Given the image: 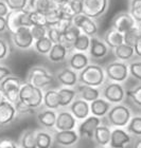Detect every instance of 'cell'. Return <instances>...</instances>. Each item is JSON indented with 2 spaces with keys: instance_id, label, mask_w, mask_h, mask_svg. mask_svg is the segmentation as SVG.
Instances as JSON below:
<instances>
[{
  "instance_id": "680465c9",
  "label": "cell",
  "mask_w": 141,
  "mask_h": 148,
  "mask_svg": "<svg viewBox=\"0 0 141 148\" xmlns=\"http://www.w3.org/2000/svg\"><path fill=\"white\" fill-rule=\"evenodd\" d=\"M3 99H4V97H3V94H2V92H1V90H0V103H1V101H2Z\"/></svg>"
},
{
  "instance_id": "681fc988",
  "label": "cell",
  "mask_w": 141,
  "mask_h": 148,
  "mask_svg": "<svg viewBox=\"0 0 141 148\" xmlns=\"http://www.w3.org/2000/svg\"><path fill=\"white\" fill-rule=\"evenodd\" d=\"M72 25H73V23H72V20H70V19H61V20L58 21L57 25H54V28L57 29L58 31L63 34V33Z\"/></svg>"
},
{
  "instance_id": "1f68e13d",
  "label": "cell",
  "mask_w": 141,
  "mask_h": 148,
  "mask_svg": "<svg viewBox=\"0 0 141 148\" xmlns=\"http://www.w3.org/2000/svg\"><path fill=\"white\" fill-rule=\"evenodd\" d=\"M58 95H59V103H61V108H66L72 104L74 99H77V91L74 88H66L63 87L57 90Z\"/></svg>"
},
{
  "instance_id": "c3c4849f",
  "label": "cell",
  "mask_w": 141,
  "mask_h": 148,
  "mask_svg": "<svg viewBox=\"0 0 141 148\" xmlns=\"http://www.w3.org/2000/svg\"><path fill=\"white\" fill-rule=\"evenodd\" d=\"M10 54V47L9 43L6 40L0 38V60L6 59Z\"/></svg>"
},
{
  "instance_id": "4dcf8cb0",
  "label": "cell",
  "mask_w": 141,
  "mask_h": 148,
  "mask_svg": "<svg viewBox=\"0 0 141 148\" xmlns=\"http://www.w3.org/2000/svg\"><path fill=\"white\" fill-rule=\"evenodd\" d=\"M54 143L53 133L49 130L36 129V146L37 148H51Z\"/></svg>"
},
{
  "instance_id": "60d3db41",
  "label": "cell",
  "mask_w": 141,
  "mask_h": 148,
  "mask_svg": "<svg viewBox=\"0 0 141 148\" xmlns=\"http://www.w3.org/2000/svg\"><path fill=\"white\" fill-rule=\"evenodd\" d=\"M139 36H140V32L138 30V27H135L132 30H129V31H127L126 33L123 34L124 43H126V45H129L131 47H134V45L139 38Z\"/></svg>"
},
{
  "instance_id": "83f0119b",
  "label": "cell",
  "mask_w": 141,
  "mask_h": 148,
  "mask_svg": "<svg viewBox=\"0 0 141 148\" xmlns=\"http://www.w3.org/2000/svg\"><path fill=\"white\" fill-rule=\"evenodd\" d=\"M81 33H82V32L80 31V29L77 28L74 25H72L62 34L61 43L64 45L67 49H69V50L72 49V45H73L74 41L77 40V37L81 35Z\"/></svg>"
},
{
  "instance_id": "7bdbcfd3",
  "label": "cell",
  "mask_w": 141,
  "mask_h": 148,
  "mask_svg": "<svg viewBox=\"0 0 141 148\" xmlns=\"http://www.w3.org/2000/svg\"><path fill=\"white\" fill-rule=\"evenodd\" d=\"M4 2L11 11L26 10L28 5V0H4Z\"/></svg>"
},
{
  "instance_id": "4fadbf2b",
  "label": "cell",
  "mask_w": 141,
  "mask_h": 148,
  "mask_svg": "<svg viewBox=\"0 0 141 148\" xmlns=\"http://www.w3.org/2000/svg\"><path fill=\"white\" fill-rule=\"evenodd\" d=\"M72 23L77 28L80 29V31L83 34L87 35L89 37H95L98 33V27L95 25V22L84 14H80V15L75 16L72 19Z\"/></svg>"
},
{
  "instance_id": "6f0895ef",
  "label": "cell",
  "mask_w": 141,
  "mask_h": 148,
  "mask_svg": "<svg viewBox=\"0 0 141 148\" xmlns=\"http://www.w3.org/2000/svg\"><path fill=\"white\" fill-rule=\"evenodd\" d=\"M69 0H55L56 4H64V3L68 2Z\"/></svg>"
},
{
  "instance_id": "7dc6e473",
  "label": "cell",
  "mask_w": 141,
  "mask_h": 148,
  "mask_svg": "<svg viewBox=\"0 0 141 148\" xmlns=\"http://www.w3.org/2000/svg\"><path fill=\"white\" fill-rule=\"evenodd\" d=\"M15 105V109H16V112L17 114H20V115H29V114H32L34 113V109L30 108L28 105H26L24 104L22 102L18 101V102L14 104Z\"/></svg>"
},
{
  "instance_id": "f546056e",
  "label": "cell",
  "mask_w": 141,
  "mask_h": 148,
  "mask_svg": "<svg viewBox=\"0 0 141 148\" xmlns=\"http://www.w3.org/2000/svg\"><path fill=\"white\" fill-rule=\"evenodd\" d=\"M69 49H67L64 45L62 43H56L53 45L52 49L48 54V58L51 62H62L67 58Z\"/></svg>"
},
{
  "instance_id": "277c9868",
  "label": "cell",
  "mask_w": 141,
  "mask_h": 148,
  "mask_svg": "<svg viewBox=\"0 0 141 148\" xmlns=\"http://www.w3.org/2000/svg\"><path fill=\"white\" fill-rule=\"evenodd\" d=\"M22 85V80L17 76L10 75L0 83V90L4 99L12 104H16L19 101V90Z\"/></svg>"
},
{
  "instance_id": "8992f818",
  "label": "cell",
  "mask_w": 141,
  "mask_h": 148,
  "mask_svg": "<svg viewBox=\"0 0 141 148\" xmlns=\"http://www.w3.org/2000/svg\"><path fill=\"white\" fill-rule=\"evenodd\" d=\"M105 75L109 82L113 83H123L127 79L129 73V65L123 62H113L108 64L104 68Z\"/></svg>"
},
{
  "instance_id": "74e56055",
  "label": "cell",
  "mask_w": 141,
  "mask_h": 148,
  "mask_svg": "<svg viewBox=\"0 0 141 148\" xmlns=\"http://www.w3.org/2000/svg\"><path fill=\"white\" fill-rule=\"evenodd\" d=\"M45 19H46V27H54L58 23V21L62 19V13L58 5L54 9L50 10L49 12L45 13Z\"/></svg>"
},
{
  "instance_id": "44dd1931",
  "label": "cell",
  "mask_w": 141,
  "mask_h": 148,
  "mask_svg": "<svg viewBox=\"0 0 141 148\" xmlns=\"http://www.w3.org/2000/svg\"><path fill=\"white\" fill-rule=\"evenodd\" d=\"M68 65L69 68L72 69L73 71L80 72L89 65V57L85 53L74 51L73 53H71L70 57L68 59Z\"/></svg>"
},
{
  "instance_id": "4316f807",
  "label": "cell",
  "mask_w": 141,
  "mask_h": 148,
  "mask_svg": "<svg viewBox=\"0 0 141 148\" xmlns=\"http://www.w3.org/2000/svg\"><path fill=\"white\" fill-rule=\"evenodd\" d=\"M18 145L20 148H37L36 129L28 128V129L24 130L19 136Z\"/></svg>"
},
{
  "instance_id": "be15d7a7",
  "label": "cell",
  "mask_w": 141,
  "mask_h": 148,
  "mask_svg": "<svg viewBox=\"0 0 141 148\" xmlns=\"http://www.w3.org/2000/svg\"><path fill=\"white\" fill-rule=\"evenodd\" d=\"M0 148H1V147H0Z\"/></svg>"
},
{
  "instance_id": "52a82bcc",
  "label": "cell",
  "mask_w": 141,
  "mask_h": 148,
  "mask_svg": "<svg viewBox=\"0 0 141 148\" xmlns=\"http://www.w3.org/2000/svg\"><path fill=\"white\" fill-rule=\"evenodd\" d=\"M108 0H84L83 14L91 19L98 18L106 12Z\"/></svg>"
},
{
  "instance_id": "94428289",
  "label": "cell",
  "mask_w": 141,
  "mask_h": 148,
  "mask_svg": "<svg viewBox=\"0 0 141 148\" xmlns=\"http://www.w3.org/2000/svg\"><path fill=\"white\" fill-rule=\"evenodd\" d=\"M99 148H109V147H99Z\"/></svg>"
},
{
  "instance_id": "ee69618b",
  "label": "cell",
  "mask_w": 141,
  "mask_h": 148,
  "mask_svg": "<svg viewBox=\"0 0 141 148\" xmlns=\"http://www.w3.org/2000/svg\"><path fill=\"white\" fill-rule=\"evenodd\" d=\"M129 73L135 79L141 82V60L133 62L129 65Z\"/></svg>"
},
{
  "instance_id": "f35d334b",
  "label": "cell",
  "mask_w": 141,
  "mask_h": 148,
  "mask_svg": "<svg viewBox=\"0 0 141 148\" xmlns=\"http://www.w3.org/2000/svg\"><path fill=\"white\" fill-rule=\"evenodd\" d=\"M129 15L132 16L136 23H141V0H132L129 6Z\"/></svg>"
},
{
  "instance_id": "d590c367",
  "label": "cell",
  "mask_w": 141,
  "mask_h": 148,
  "mask_svg": "<svg viewBox=\"0 0 141 148\" xmlns=\"http://www.w3.org/2000/svg\"><path fill=\"white\" fill-rule=\"evenodd\" d=\"M35 89H36V87H34L33 85H31L27 82L22 83L20 90H19V101L26 104V105H28L29 102L32 99V96L34 95Z\"/></svg>"
},
{
  "instance_id": "30bf717a",
  "label": "cell",
  "mask_w": 141,
  "mask_h": 148,
  "mask_svg": "<svg viewBox=\"0 0 141 148\" xmlns=\"http://www.w3.org/2000/svg\"><path fill=\"white\" fill-rule=\"evenodd\" d=\"M12 40L16 48L20 50L30 49L34 43V38L31 34V29L27 27L19 28L15 33H13Z\"/></svg>"
},
{
  "instance_id": "8d00e7d4",
  "label": "cell",
  "mask_w": 141,
  "mask_h": 148,
  "mask_svg": "<svg viewBox=\"0 0 141 148\" xmlns=\"http://www.w3.org/2000/svg\"><path fill=\"white\" fill-rule=\"evenodd\" d=\"M89 46H90V37L81 33V35L77 37V40L72 45V49L75 52L86 53L89 50Z\"/></svg>"
},
{
  "instance_id": "6da1fadb",
  "label": "cell",
  "mask_w": 141,
  "mask_h": 148,
  "mask_svg": "<svg viewBox=\"0 0 141 148\" xmlns=\"http://www.w3.org/2000/svg\"><path fill=\"white\" fill-rule=\"evenodd\" d=\"M106 75L104 69L99 65L89 64L85 69L79 73V84L89 87L99 88L106 83Z\"/></svg>"
},
{
  "instance_id": "9a60e30c",
  "label": "cell",
  "mask_w": 141,
  "mask_h": 148,
  "mask_svg": "<svg viewBox=\"0 0 141 148\" xmlns=\"http://www.w3.org/2000/svg\"><path fill=\"white\" fill-rule=\"evenodd\" d=\"M15 105L3 99L0 103V127L8 126L17 117Z\"/></svg>"
},
{
  "instance_id": "db71d44e",
  "label": "cell",
  "mask_w": 141,
  "mask_h": 148,
  "mask_svg": "<svg viewBox=\"0 0 141 148\" xmlns=\"http://www.w3.org/2000/svg\"><path fill=\"white\" fill-rule=\"evenodd\" d=\"M10 10L6 2H1L0 1V17H6V15L9 14Z\"/></svg>"
},
{
  "instance_id": "d6a6232c",
  "label": "cell",
  "mask_w": 141,
  "mask_h": 148,
  "mask_svg": "<svg viewBox=\"0 0 141 148\" xmlns=\"http://www.w3.org/2000/svg\"><path fill=\"white\" fill-rule=\"evenodd\" d=\"M113 54L117 57L119 62H129L134 57L135 52H134V48L126 43H123L121 46L117 47L116 49H113Z\"/></svg>"
},
{
  "instance_id": "5bb4252c",
  "label": "cell",
  "mask_w": 141,
  "mask_h": 148,
  "mask_svg": "<svg viewBox=\"0 0 141 148\" xmlns=\"http://www.w3.org/2000/svg\"><path fill=\"white\" fill-rule=\"evenodd\" d=\"M136 27V22L133 17L129 15V13L121 12L118 15L115 16V18L111 23V28L120 32L121 34H124L127 31L132 30Z\"/></svg>"
},
{
  "instance_id": "ac0fdd59",
  "label": "cell",
  "mask_w": 141,
  "mask_h": 148,
  "mask_svg": "<svg viewBox=\"0 0 141 148\" xmlns=\"http://www.w3.org/2000/svg\"><path fill=\"white\" fill-rule=\"evenodd\" d=\"M69 111L77 121H83L90 115V106L89 103L83 99H75L69 107Z\"/></svg>"
},
{
  "instance_id": "d6986e66",
  "label": "cell",
  "mask_w": 141,
  "mask_h": 148,
  "mask_svg": "<svg viewBox=\"0 0 141 148\" xmlns=\"http://www.w3.org/2000/svg\"><path fill=\"white\" fill-rule=\"evenodd\" d=\"M56 79L63 87L74 88L79 84V74L70 68H65L58 72Z\"/></svg>"
},
{
  "instance_id": "91938a15",
  "label": "cell",
  "mask_w": 141,
  "mask_h": 148,
  "mask_svg": "<svg viewBox=\"0 0 141 148\" xmlns=\"http://www.w3.org/2000/svg\"><path fill=\"white\" fill-rule=\"evenodd\" d=\"M138 30H139V32H140V35H141V23L138 25Z\"/></svg>"
},
{
  "instance_id": "bcb514c9",
  "label": "cell",
  "mask_w": 141,
  "mask_h": 148,
  "mask_svg": "<svg viewBox=\"0 0 141 148\" xmlns=\"http://www.w3.org/2000/svg\"><path fill=\"white\" fill-rule=\"evenodd\" d=\"M30 29H31V34H32V36L34 38V41L47 36V27L34 25V27H31Z\"/></svg>"
},
{
  "instance_id": "b9f144b4",
  "label": "cell",
  "mask_w": 141,
  "mask_h": 148,
  "mask_svg": "<svg viewBox=\"0 0 141 148\" xmlns=\"http://www.w3.org/2000/svg\"><path fill=\"white\" fill-rule=\"evenodd\" d=\"M30 22L31 27L34 25H40V27H46V19H45V14L39 12H30Z\"/></svg>"
},
{
  "instance_id": "5b68a950",
  "label": "cell",
  "mask_w": 141,
  "mask_h": 148,
  "mask_svg": "<svg viewBox=\"0 0 141 148\" xmlns=\"http://www.w3.org/2000/svg\"><path fill=\"white\" fill-rule=\"evenodd\" d=\"M53 80H54V77L52 74L49 73V71L46 68L39 67V66L33 67L29 71L28 76H27V83L41 90L49 86L50 84H52Z\"/></svg>"
},
{
  "instance_id": "3957f363",
  "label": "cell",
  "mask_w": 141,
  "mask_h": 148,
  "mask_svg": "<svg viewBox=\"0 0 141 148\" xmlns=\"http://www.w3.org/2000/svg\"><path fill=\"white\" fill-rule=\"evenodd\" d=\"M101 95L102 99L107 101L111 105H118V104H122L124 102L126 91L121 84L106 82L102 87Z\"/></svg>"
},
{
  "instance_id": "484cf974",
  "label": "cell",
  "mask_w": 141,
  "mask_h": 148,
  "mask_svg": "<svg viewBox=\"0 0 141 148\" xmlns=\"http://www.w3.org/2000/svg\"><path fill=\"white\" fill-rule=\"evenodd\" d=\"M43 105L46 109L50 110H58L61 108V103H59V95H58L57 90H47L44 92V102Z\"/></svg>"
},
{
  "instance_id": "ba28073f",
  "label": "cell",
  "mask_w": 141,
  "mask_h": 148,
  "mask_svg": "<svg viewBox=\"0 0 141 148\" xmlns=\"http://www.w3.org/2000/svg\"><path fill=\"white\" fill-rule=\"evenodd\" d=\"M100 125H102V119L93 116V115H89L88 117H86L85 120L81 121L77 131L79 133L80 138L87 140H93V134H95V129Z\"/></svg>"
},
{
  "instance_id": "f907efd6",
  "label": "cell",
  "mask_w": 141,
  "mask_h": 148,
  "mask_svg": "<svg viewBox=\"0 0 141 148\" xmlns=\"http://www.w3.org/2000/svg\"><path fill=\"white\" fill-rule=\"evenodd\" d=\"M0 147L1 148H20L15 141H13V140H11V139L0 140Z\"/></svg>"
},
{
  "instance_id": "7a4b0ae2",
  "label": "cell",
  "mask_w": 141,
  "mask_h": 148,
  "mask_svg": "<svg viewBox=\"0 0 141 148\" xmlns=\"http://www.w3.org/2000/svg\"><path fill=\"white\" fill-rule=\"evenodd\" d=\"M133 116L132 110L124 104L111 106V110L106 115L108 126L113 128H126L127 124Z\"/></svg>"
},
{
  "instance_id": "f1b7e54d",
  "label": "cell",
  "mask_w": 141,
  "mask_h": 148,
  "mask_svg": "<svg viewBox=\"0 0 141 148\" xmlns=\"http://www.w3.org/2000/svg\"><path fill=\"white\" fill-rule=\"evenodd\" d=\"M55 0H29V8L30 11L39 13H47L50 10L56 8Z\"/></svg>"
},
{
  "instance_id": "8fae6325",
  "label": "cell",
  "mask_w": 141,
  "mask_h": 148,
  "mask_svg": "<svg viewBox=\"0 0 141 148\" xmlns=\"http://www.w3.org/2000/svg\"><path fill=\"white\" fill-rule=\"evenodd\" d=\"M134 138L123 128H113L111 129L109 148H126L133 143Z\"/></svg>"
},
{
  "instance_id": "ffe728a7",
  "label": "cell",
  "mask_w": 141,
  "mask_h": 148,
  "mask_svg": "<svg viewBox=\"0 0 141 148\" xmlns=\"http://www.w3.org/2000/svg\"><path fill=\"white\" fill-rule=\"evenodd\" d=\"M89 55L95 59H101L107 55L108 47L103 40L98 37H90V46H89Z\"/></svg>"
},
{
  "instance_id": "816d5d0a",
  "label": "cell",
  "mask_w": 141,
  "mask_h": 148,
  "mask_svg": "<svg viewBox=\"0 0 141 148\" xmlns=\"http://www.w3.org/2000/svg\"><path fill=\"white\" fill-rule=\"evenodd\" d=\"M10 75H12V71H11V69L8 68L6 66L0 65V83H1L6 77L10 76Z\"/></svg>"
},
{
  "instance_id": "9f6ffc18",
  "label": "cell",
  "mask_w": 141,
  "mask_h": 148,
  "mask_svg": "<svg viewBox=\"0 0 141 148\" xmlns=\"http://www.w3.org/2000/svg\"><path fill=\"white\" fill-rule=\"evenodd\" d=\"M132 148H141V138H137L135 141H133Z\"/></svg>"
},
{
  "instance_id": "2e32d148",
  "label": "cell",
  "mask_w": 141,
  "mask_h": 148,
  "mask_svg": "<svg viewBox=\"0 0 141 148\" xmlns=\"http://www.w3.org/2000/svg\"><path fill=\"white\" fill-rule=\"evenodd\" d=\"M74 89L77 91V99H83V101L89 103V104L101 97V90L99 88L77 84V86L74 87Z\"/></svg>"
},
{
  "instance_id": "e0dca14e",
  "label": "cell",
  "mask_w": 141,
  "mask_h": 148,
  "mask_svg": "<svg viewBox=\"0 0 141 148\" xmlns=\"http://www.w3.org/2000/svg\"><path fill=\"white\" fill-rule=\"evenodd\" d=\"M56 116H57V112L54 110H50V109H44V110L37 112L36 120L37 123L39 124L41 129L45 130H52L55 127Z\"/></svg>"
},
{
  "instance_id": "836d02e7",
  "label": "cell",
  "mask_w": 141,
  "mask_h": 148,
  "mask_svg": "<svg viewBox=\"0 0 141 148\" xmlns=\"http://www.w3.org/2000/svg\"><path fill=\"white\" fill-rule=\"evenodd\" d=\"M125 130L133 138H141V114L133 115Z\"/></svg>"
},
{
  "instance_id": "ab89813d",
  "label": "cell",
  "mask_w": 141,
  "mask_h": 148,
  "mask_svg": "<svg viewBox=\"0 0 141 148\" xmlns=\"http://www.w3.org/2000/svg\"><path fill=\"white\" fill-rule=\"evenodd\" d=\"M126 96L129 97L134 105L141 108V85L132 88L126 91Z\"/></svg>"
},
{
  "instance_id": "6125c7cd",
  "label": "cell",
  "mask_w": 141,
  "mask_h": 148,
  "mask_svg": "<svg viewBox=\"0 0 141 148\" xmlns=\"http://www.w3.org/2000/svg\"><path fill=\"white\" fill-rule=\"evenodd\" d=\"M81 1H84V0H81Z\"/></svg>"
},
{
  "instance_id": "603a6c76",
  "label": "cell",
  "mask_w": 141,
  "mask_h": 148,
  "mask_svg": "<svg viewBox=\"0 0 141 148\" xmlns=\"http://www.w3.org/2000/svg\"><path fill=\"white\" fill-rule=\"evenodd\" d=\"M89 106H90V115L103 119L104 116L107 115L113 105L109 104L107 101H105L104 99L100 97V99L90 103Z\"/></svg>"
},
{
  "instance_id": "7c38bea8",
  "label": "cell",
  "mask_w": 141,
  "mask_h": 148,
  "mask_svg": "<svg viewBox=\"0 0 141 148\" xmlns=\"http://www.w3.org/2000/svg\"><path fill=\"white\" fill-rule=\"evenodd\" d=\"M53 133V139L54 143L62 147H72L77 145V142L80 141V136L77 130H69V131H54Z\"/></svg>"
},
{
  "instance_id": "e575fe53",
  "label": "cell",
  "mask_w": 141,
  "mask_h": 148,
  "mask_svg": "<svg viewBox=\"0 0 141 148\" xmlns=\"http://www.w3.org/2000/svg\"><path fill=\"white\" fill-rule=\"evenodd\" d=\"M33 47L35 51H36L38 54H41V55H48L49 52L51 51L53 47V43L51 42V40L48 38V37H44V38H40V39H37L34 41Z\"/></svg>"
},
{
  "instance_id": "7402d4cb",
  "label": "cell",
  "mask_w": 141,
  "mask_h": 148,
  "mask_svg": "<svg viewBox=\"0 0 141 148\" xmlns=\"http://www.w3.org/2000/svg\"><path fill=\"white\" fill-rule=\"evenodd\" d=\"M111 128L108 125H100L95 129L93 134V141L97 143L99 147H108L111 142Z\"/></svg>"
},
{
  "instance_id": "d4e9b609",
  "label": "cell",
  "mask_w": 141,
  "mask_h": 148,
  "mask_svg": "<svg viewBox=\"0 0 141 148\" xmlns=\"http://www.w3.org/2000/svg\"><path fill=\"white\" fill-rule=\"evenodd\" d=\"M103 41L108 48L116 49L117 47L124 43V38H123V34H121L120 32H118L115 29L111 28L103 35Z\"/></svg>"
},
{
  "instance_id": "f5cc1de1",
  "label": "cell",
  "mask_w": 141,
  "mask_h": 148,
  "mask_svg": "<svg viewBox=\"0 0 141 148\" xmlns=\"http://www.w3.org/2000/svg\"><path fill=\"white\" fill-rule=\"evenodd\" d=\"M134 52H135V55H137L138 57L141 58V35L139 36V38L137 39V41L134 45Z\"/></svg>"
},
{
  "instance_id": "cb8c5ba5",
  "label": "cell",
  "mask_w": 141,
  "mask_h": 148,
  "mask_svg": "<svg viewBox=\"0 0 141 148\" xmlns=\"http://www.w3.org/2000/svg\"><path fill=\"white\" fill-rule=\"evenodd\" d=\"M24 11L25 10H20V11H10L9 14L6 15V30L13 34L15 33L19 28H22L21 18L24 15Z\"/></svg>"
},
{
  "instance_id": "f6af8a7d",
  "label": "cell",
  "mask_w": 141,
  "mask_h": 148,
  "mask_svg": "<svg viewBox=\"0 0 141 148\" xmlns=\"http://www.w3.org/2000/svg\"><path fill=\"white\" fill-rule=\"evenodd\" d=\"M47 37L51 40L53 45L61 43L62 33L54 27H50V28H47Z\"/></svg>"
},
{
  "instance_id": "9c48e42d",
  "label": "cell",
  "mask_w": 141,
  "mask_h": 148,
  "mask_svg": "<svg viewBox=\"0 0 141 148\" xmlns=\"http://www.w3.org/2000/svg\"><path fill=\"white\" fill-rule=\"evenodd\" d=\"M77 126V120L71 114L69 110H59L57 111L56 116L55 131H69L75 130Z\"/></svg>"
},
{
  "instance_id": "11a10c76",
  "label": "cell",
  "mask_w": 141,
  "mask_h": 148,
  "mask_svg": "<svg viewBox=\"0 0 141 148\" xmlns=\"http://www.w3.org/2000/svg\"><path fill=\"white\" fill-rule=\"evenodd\" d=\"M6 30V17H0V33Z\"/></svg>"
}]
</instances>
